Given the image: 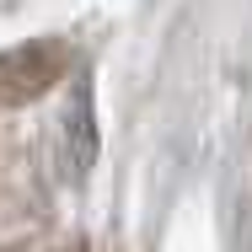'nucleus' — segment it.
<instances>
[{
	"instance_id": "f03ea898",
	"label": "nucleus",
	"mask_w": 252,
	"mask_h": 252,
	"mask_svg": "<svg viewBox=\"0 0 252 252\" xmlns=\"http://www.w3.org/2000/svg\"><path fill=\"white\" fill-rule=\"evenodd\" d=\"M86 107H92V97H86V92H75L70 118H64V124H70V140H75V145H70V166H75V172H81V166L92 161V151H97V140L86 134Z\"/></svg>"
},
{
	"instance_id": "f257e3e1",
	"label": "nucleus",
	"mask_w": 252,
	"mask_h": 252,
	"mask_svg": "<svg viewBox=\"0 0 252 252\" xmlns=\"http://www.w3.org/2000/svg\"><path fill=\"white\" fill-rule=\"evenodd\" d=\"M64 70H70V49L59 38H32V43L5 49L0 54V113L38 102Z\"/></svg>"
}]
</instances>
